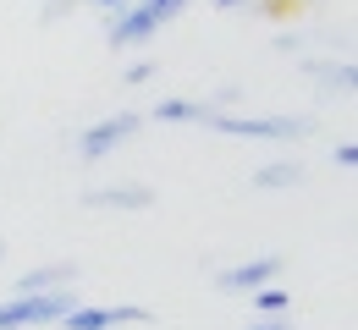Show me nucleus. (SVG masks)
Wrapping results in <instances>:
<instances>
[{
    "mask_svg": "<svg viewBox=\"0 0 358 330\" xmlns=\"http://www.w3.org/2000/svg\"><path fill=\"white\" fill-rule=\"evenodd\" d=\"M303 182V165L298 160H275L265 171H254V188H298Z\"/></svg>",
    "mask_w": 358,
    "mask_h": 330,
    "instance_id": "1a4fd4ad",
    "label": "nucleus"
},
{
    "mask_svg": "<svg viewBox=\"0 0 358 330\" xmlns=\"http://www.w3.org/2000/svg\"><path fill=\"white\" fill-rule=\"evenodd\" d=\"M122 77H127V83H149V77H155V66H149V61H138V66H127Z\"/></svg>",
    "mask_w": 358,
    "mask_h": 330,
    "instance_id": "4468645a",
    "label": "nucleus"
},
{
    "mask_svg": "<svg viewBox=\"0 0 358 330\" xmlns=\"http://www.w3.org/2000/svg\"><path fill=\"white\" fill-rule=\"evenodd\" d=\"M94 6H105V11H127L133 0H94Z\"/></svg>",
    "mask_w": 358,
    "mask_h": 330,
    "instance_id": "2eb2a0df",
    "label": "nucleus"
},
{
    "mask_svg": "<svg viewBox=\"0 0 358 330\" xmlns=\"http://www.w3.org/2000/svg\"><path fill=\"white\" fill-rule=\"evenodd\" d=\"M275 276H281V253H259V259H243V264L221 270L215 286H221V292H259V286H270Z\"/></svg>",
    "mask_w": 358,
    "mask_h": 330,
    "instance_id": "423d86ee",
    "label": "nucleus"
},
{
    "mask_svg": "<svg viewBox=\"0 0 358 330\" xmlns=\"http://www.w3.org/2000/svg\"><path fill=\"white\" fill-rule=\"evenodd\" d=\"M248 330H292V325H281V320H265V325H248Z\"/></svg>",
    "mask_w": 358,
    "mask_h": 330,
    "instance_id": "dca6fc26",
    "label": "nucleus"
},
{
    "mask_svg": "<svg viewBox=\"0 0 358 330\" xmlns=\"http://www.w3.org/2000/svg\"><path fill=\"white\" fill-rule=\"evenodd\" d=\"M199 127H215L226 138H275V143H292V138H309L314 133L309 116H226L215 105H204Z\"/></svg>",
    "mask_w": 358,
    "mask_h": 330,
    "instance_id": "f257e3e1",
    "label": "nucleus"
},
{
    "mask_svg": "<svg viewBox=\"0 0 358 330\" xmlns=\"http://www.w3.org/2000/svg\"><path fill=\"white\" fill-rule=\"evenodd\" d=\"M72 308H78V292H72V286H55V292H17V297L0 303V330L61 325Z\"/></svg>",
    "mask_w": 358,
    "mask_h": 330,
    "instance_id": "f03ea898",
    "label": "nucleus"
},
{
    "mask_svg": "<svg viewBox=\"0 0 358 330\" xmlns=\"http://www.w3.org/2000/svg\"><path fill=\"white\" fill-rule=\"evenodd\" d=\"M336 165H342V171H353V165H358V143H353V138L336 149Z\"/></svg>",
    "mask_w": 358,
    "mask_h": 330,
    "instance_id": "ddd939ff",
    "label": "nucleus"
},
{
    "mask_svg": "<svg viewBox=\"0 0 358 330\" xmlns=\"http://www.w3.org/2000/svg\"><path fill=\"white\" fill-rule=\"evenodd\" d=\"M254 303H259V314H270V320H275V314H287V308H292V292H281V286L270 281V286H259V292H254Z\"/></svg>",
    "mask_w": 358,
    "mask_h": 330,
    "instance_id": "f8f14e48",
    "label": "nucleus"
},
{
    "mask_svg": "<svg viewBox=\"0 0 358 330\" xmlns=\"http://www.w3.org/2000/svg\"><path fill=\"white\" fill-rule=\"evenodd\" d=\"M110 325H149V308L138 303H78L61 330H110Z\"/></svg>",
    "mask_w": 358,
    "mask_h": 330,
    "instance_id": "20e7f679",
    "label": "nucleus"
},
{
    "mask_svg": "<svg viewBox=\"0 0 358 330\" xmlns=\"http://www.w3.org/2000/svg\"><path fill=\"white\" fill-rule=\"evenodd\" d=\"M72 281H78V264H39L17 281V292H55V286H72Z\"/></svg>",
    "mask_w": 358,
    "mask_h": 330,
    "instance_id": "6e6552de",
    "label": "nucleus"
},
{
    "mask_svg": "<svg viewBox=\"0 0 358 330\" xmlns=\"http://www.w3.org/2000/svg\"><path fill=\"white\" fill-rule=\"evenodd\" d=\"M160 28H166V22L155 17V6H149V0H133L127 11L110 17V33H105V39H110V50H133V45H149Z\"/></svg>",
    "mask_w": 358,
    "mask_h": 330,
    "instance_id": "39448f33",
    "label": "nucleus"
},
{
    "mask_svg": "<svg viewBox=\"0 0 358 330\" xmlns=\"http://www.w3.org/2000/svg\"><path fill=\"white\" fill-rule=\"evenodd\" d=\"M149 116H155V121H171V127H182V121H199V116H204V105H193V99H160Z\"/></svg>",
    "mask_w": 358,
    "mask_h": 330,
    "instance_id": "9d476101",
    "label": "nucleus"
},
{
    "mask_svg": "<svg viewBox=\"0 0 358 330\" xmlns=\"http://www.w3.org/2000/svg\"><path fill=\"white\" fill-rule=\"evenodd\" d=\"M314 83H320V94H348L353 89V66L342 61V66H309Z\"/></svg>",
    "mask_w": 358,
    "mask_h": 330,
    "instance_id": "9b49d317",
    "label": "nucleus"
},
{
    "mask_svg": "<svg viewBox=\"0 0 358 330\" xmlns=\"http://www.w3.org/2000/svg\"><path fill=\"white\" fill-rule=\"evenodd\" d=\"M215 6H248V0H215Z\"/></svg>",
    "mask_w": 358,
    "mask_h": 330,
    "instance_id": "f3484780",
    "label": "nucleus"
},
{
    "mask_svg": "<svg viewBox=\"0 0 358 330\" xmlns=\"http://www.w3.org/2000/svg\"><path fill=\"white\" fill-rule=\"evenodd\" d=\"M0 259H6V242H0Z\"/></svg>",
    "mask_w": 358,
    "mask_h": 330,
    "instance_id": "a211bd4d",
    "label": "nucleus"
},
{
    "mask_svg": "<svg viewBox=\"0 0 358 330\" xmlns=\"http://www.w3.org/2000/svg\"><path fill=\"white\" fill-rule=\"evenodd\" d=\"M138 127H143V116H133V110H122V116H105V121L83 127V133H78V154H83V165L105 160V154H116L127 138H138Z\"/></svg>",
    "mask_w": 358,
    "mask_h": 330,
    "instance_id": "7ed1b4c3",
    "label": "nucleus"
},
{
    "mask_svg": "<svg viewBox=\"0 0 358 330\" xmlns=\"http://www.w3.org/2000/svg\"><path fill=\"white\" fill-rule=\"evenodd\" d=\"M83 204L89 209H155L160 198H155V188H143V182H116V188H89Z\"/></svg>",
    "mask_w": 358,
    "mask_h": 330,
    "instance_id": "0eeeda50",
    "label": "nucleus"
}]
</instances>
